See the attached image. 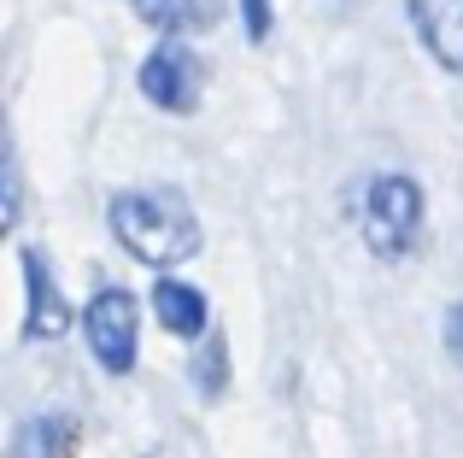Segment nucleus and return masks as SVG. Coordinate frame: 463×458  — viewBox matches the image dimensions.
<instances>
[{"label":"nucleus","instance_id":"obj_1","mask_svg":"<svg viewBox=\"0 0 463 458\" xmlns=\"http://www.w3.org/2000/svg\"><path fill=\"white\" fill-rule=\"evenodd\" d=\"M106 224H112L118 247L129 259L153 264V271H170V264L194 259L200 253V218L182 195L170 188H124L106 206Z\"/></svg>","mask_w":463,"mask_h":458},{"label":"nucleus","instance_id":"obj_2","mask_svg":"<svg viewBox=\"0 0 463 458\" xmlns=\"http://www.w3.org/2000/svg\"><path fill=\"white\" fill-rule=\"evenodd\" d=\"M422 218H429V200H422L417 177H405V171L370 177V183L358 188V206H352V224H358L364 247H370L375 259H387V264H399V259L417 253Z\"/></svg>","mask_w":463,"mask_h":458},{"label":"nucleus","instance_id":"obj_3","mask_svg":"<svg viewBox=\"0 0 463 458\" xmlns=\"http://www.w3.org/2000/svg\"><path fill=\"white\" fill-rule=\"evenodd\" d=\"M82 329H89V353L106 377H129L141 353V306L129 288H100L82 311Z\"/></svg>","mask_w":463,"mask_h":458},{"label":"nucleus","instance_id":"obj_4","mask_svg":"<svg viewBox=\"0 0 463 458\" xmlns=\"http://www.w3.org/2000/svg\"><path fill=\"white\" fill-rule=\"evenodd\" d=\"M200 82H205V71L182 42H165L141 59V94L158 112H194L200 106Z\"/></svg>","mask_w":463,"mask_h":458},{"label":"nucleus","instance_id":"obj_5","mask_svg":"<svg viewBox=\"0 0 463 458\" xmlns=\"http://www.w3.org/2000/svg\"><path fill=\"white\" fill-rule=\"evenodd\" d=\"M24 288H30V318H24V335L30 341H59L71 329V306L59 294V276L47 264L42 247H24Z\"/></svg>","mask_w":463,"mask_h":458},{"label":"nucleus","instance_id":"obj_6","mask_svg":"<svg viewBox=\"0 0 463 458\" xmlns=\"http://www.w3.org/2000/svg\"><path fill=\"white\" fill-rule=\"evenodd\" d=\"M411 24H417L422 47L434 53V65L463 77V0H405Z\"/></svg>","mask_w":463,"mask_h":458},{"label":"nucleus","instance_id":"obj_7","mask_svg":"<svg viewBox=\"0 0 463 458\" xmlns=\"http://www.w3.org/2000/svg\"><path fill=\"white\" fill-rule=\"evenodd\" d=\"M153 318L165 323L170 335H182V341H200L205 335V294L194 282H182V276H158L153 282Z\"/></svg>","mask_w":463,"mask_h":458},{"label":"nucleus","instance_id":"obj_8","mask_svg":"<svg viewBox=\"0 0 463 458\" xmlns=\"http://www.w3.org/2000/svg\"><path fill=\"white\" fill-rule=\"evenodd\" d=\"M77 447V417L71 412H42L12 435V458H71Z\"/></svg>","mask_w":463,"mask_h":458},{"label":"nucleus","instance_id":"obj_9","mask_svg":"<svg viewBox=\"0 0 463 458\" xmlns=\"http://www.w3.org/2000/svg\"><path fill=\"white\" fill-rule=\"evenodd\" d=\"M136 12L165 35H188L212 18V0H136Z\"/></svg>","mask_w":463,"mask_h":458},{"label":"nucleus","instance_id":"obj_10","mask_svg":"<svg viewBox=\"0 0 463 458\" xmlns=\"http://www.w3.org/2000/svg\"><path fill=\"white\" fill-rule=\"evenodd\" d=\"M194 382H200L205 400H217L229 382V341H205L200 353H194Z\"/></svg>","mask_w":463,"mask_h":458},{"label":"nucleus","instance_id":"obj_11","mask_svg":"<svg viewBox=\"0 0 463 458\" xmlns=\"http://www.w3.org/2000/svg\"><path fill=\"white\" fill-rule=\"evenodd\" d=\"M440 335H446V353H452V365H463V300H452V306H446Z\"/></svg>","mask_w":463,"mask_h":458},{"label":"nucleus","instance_id":"obj_12","mask_svg":"<svg viewBox=\"0 0 463 458\" xmlns=\"http://www.w3.org/2000/svg\"><path fill=\"white\" fill-rule=\"evenodd\" d=\"M18 206H24V188H18V153L6 148V212H0V218H6V229L18 224Z\"/></svg>","mask_w":463,"mask_h":458},{"label":"nucleus","instance_id":"obj_13","mask_svg":"<svg viewBox=\"0 0 463 458\" xmlns=\"http://www.w3.org/2000/svg\"><path fill=\"white\" fill-rule=\"evenodd\" d=\"M241 18H247L252 42H264V35H270V0H241Z\"/></svg>","mask_w":463,"mask_h":458}]
</instances>
